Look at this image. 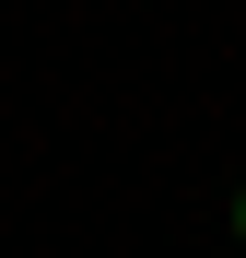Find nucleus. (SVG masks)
Here are the masks:
<instances>
[{
	"label": "nucleus",
	"mask_w": 246,
	"mask_h": 258,
	"mask_svg": "<svg viewBox=\"0 0 246 258\" xmlns=\"http://www.w3.org/2000/svg\"><path fill=\"white\" fill-rule=\"evenodd\" d=\"M234 235H246V200H234Z\"/></svg>",
	"instance_id": "nucleus-1"
}]
</instances>
